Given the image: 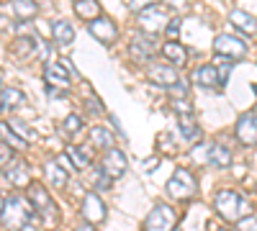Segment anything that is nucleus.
Returning <instances> with one entry per match:
<instances>
[{
    "label": "nucleus",
    "mask_w": 257,
    "mask_h": 231,
    "mask_svg": "<svg viewBox=\"0 0 257 231\" xmlns=\"http://www.w3.org/2000/svg\"><path fill=\"white\" fill-rule=\"evenodd\" d=\"M29 203L36 211L39 221L44 223L47 228H54L59 223V208H57L54 198L49 195V190L41 182H31L29 185Z\"/></svg>",
    "instance_id": "obj_1"
},
{
    "label": "nucleus",
    "mask_w": 257,
    "mask_h": 231,
    "mask_svg": "<svg viewBox=\"0 0 257 231\" xmlns=\"http://www.w3.org/2000/svg\"><path fill=\"white\" fill-rule=\"evenodd\" d=\"M213 208H216V213L224 218V221H242V218H247L249 216V203H247V198H242L237 190H219L216 193V198H213Z\"/></svg>",
    "instance_id": "obj_2"
},
{
    "label": "nucleus",
    "mask_w": 257,
    "mask_h": 231,
    "mask_svg": "<svg viewBox=\"0 0 257 231\" xmlns=\"http://www.w3.org/2000/svg\"><path fill=\"white\" fill-rule=\"evenodd\" d=\"M36 216V211L31 208L29 198H21V195H8L3 203V216H0V223L6 228L21 231L31 218Z\"/></svg>",
    "instance_id": "obj_3"
},
{
    "label": "nucleus",
    "mask_w": 257,
    "mask_h": 231,
    "mask_svg": "<svg viewBox=\"0 0 257 231\" xmlns=\"http://www.w3.org/2000/svg\"><path fill=\"white\" fill-rule=\"evenodd\" d=\"M147 77L149 82H155L157 88H165L175 95H188V82L180 80L178 70L173 65H165V62H149L147 67Z\"/></svg>",
    "instance_id": "obj_4"
},
{
    "label": "nucleus",
    "mask_w": 257,
    "mask_h": 231,
    "mask_svg": "<svg viewBox=\"0 0 257 231\" xmlns=\"http://www.w3.org/2000/svg\"><path fill=\"white\" fill-rule=\"evenodd\" d=\"M77 77L75 67L70 59H57V62H49V65L44 67V82L49 90H67L70 88V80Z\"/></svg>",
    "instance_id": "obj_5"
},
{
    "label": "nucleus",
    "mask_w": 257,
    "mask_h": 231,
    "mask_svg": "<svg viewBox=\"0 0 257 231\" xmlns=\"http://www.w3.org/2000/svg\"><path fill=\"white\" fill-rule=\"evenodd\" d=\"M167 193L173 195L175 200H190L193 195L198 193V180L193 177L190 170L178 167V170L173 172V177L167 180Z\"/></svg>",
    "instance_id": "obj_6"
},
{
    "label": "nucleus",
    "mask_w": 257,
    "mask_h": 231,
    "mask_svg": "<svg viewBox=\"0 0 257 231\" xmlns=\"http://www.w3.org/2000/svg\"><path fill=\"white\" fill-rule=\"evenodd\" d=\"M175 221H178L175 208L167 205V203H157L152 211H149V216L144 218V231H173Z\"/></svg>",
    "instance_id": "obj_7"
},
{
    "label": "nucleus",
    "mask_w": 257,
    "mask_h": 231,
    "mask_svg": "<svg viewBox=\"0 0 257 231\" xmlns=\"http://www.w3.org/2000/svg\"><path fill=\"white\" fill-rule=\"evenodd\" d=\"M139 26L152 36V34H157V31H165V26H167V21H170V16H167V8L162 6V3H149L142 13H139Z\"/></svg>",
    "instance_id": "obj_8"
},
{
    "label": "nucleus",
    "mask_w": 257,
    "mask_h": 231,
    "mask_svg": "<svg viewBox=\"0 0 257 231\" xmlns=\"http://www.w3.org/2000/svg\"><path fill=\"white\" fill-rule=\"evenodd\" d=\"M213 49H216V57H224V59H231V62H239V59L247 57V44L234 34H219L213 39Z\"/></svg>",
    "instance_id": "obj_9"
},
{
    "label": "nucleus",
    "mask_w": 257,
    "mask_h": 231,
    "mask_svg": "<svg viewBox=\"0 0 257 231\" xmlns=\"http://www.w3.org/2000/svg\"><path fill=\"white\" fill-rule=\"evenodd\" d=\"M160 52L157 41L149 36V34H137L128 44V57H132L137 65H144V62H152V57Z\"/></svg>",
    "instance_id": "obj_10"
},
{
    "label": "nucleus",
    "mask_w": 257,
    "mask_h": 231,
    "mask_svg": "<svg viewBox=\"0 0 257 231\" xmlns=\"http://www.w3.org/2000/svg\"><path fill=\"white\" fill-rule=\"evenodd\" d=\"M88 31L98 39V41H103V44H113V41L118 39V26L113 24V21L108 18V16H98V18H93V21H88Z\"/></svg>",
    "instance_id": "obj_11"
},
{
    "label": "nucleus",
    "mask_w": 257,
    "mask_h": 231,
    "mask_svg": "<svg viewBox=\"0 0 257 231\" xmlns=\"http://www.w3.org/2000/svg\"><path fill=\"white\" fill-rule=\"evenodd\" d=\"M126 167H128V159L126 154L118 149V146H113V149H108L103 154V164H100V170L105 177H111V180H118L123 172H126Z\"/></svg>",
    "instance_id": "obj_12"
},
{
    "label": "nucleus",
    "mask_w": 257,
    "mask_h": 231,
    "mask_svg": "<svg viewBox=\"0 0 257 231\" xmlns=\"http://www.w3.org/2000/svg\"><path fill=\"white\" fill-rule=\"evenodd\" d=\"M105 216H108V211H105V203L100 200V195L98 193H85V198H82V218H85V223L95 226V223L105 221Z\"/></svg>",
    "instance_id": "obj_13"
},
{
    "label": "nucleus",
    "mask_w": 257,
    "mask_h": 231,
    "mask_svg": "<svg viewBox=\"0 0 257 231\" xmlns=\"http://www.w3.org/2000/svg\"><path fill=\"white\" fill-rule=\"evenodd\" d=\"M237 139L244 146H257V113H244L237 121V129H234Z\"/></svg>",
    "instance_id": "obj_14"
},
{
    "label": "nucleus",
    "mask_w": 257,
    "mask_h": 231,
    "mask_svg": "<svg viewBox=\"0 0 257 231\" xmlns=\"http://www.w3.org/2000/svg\"><path fill=\"white\" fill-rule=\"evenodd\" d=\"M193 82L203 90H221V80H219V72L213 65H201L193 72Z\"/></svg>",
    "instance_id": "obj_15"
},
{
    "label": "nucleus",
    "mask_w": 257,
    "mask_h": 231,
    "mask_svg": "<svg viewBox=\"0 0 257 231\" xmlns=\"http://www.w3.org/2000/svg\"><path fill=\"white\" fill-rule=\"evenodd\" d=\"M211 167H219V170H224V167L231 164V149L224 144V141H216V144H208V159H206Z\"/></svg>",
    "instance_id": "obj_16"
},
{
    "label": "nucleus",
    "mask_w": 257,
    "mask_h": 231,
    "mask_svg": "<svg viewBox=\"0 0 257 231\" xmlns=\"http://www.w3.org/2000/svg\"><path fill=\"white\" fill-rule=\"evenodd\" d=\"M160 52H162V57L167 59V65H173L175 70L183 67L185 62H188V52H185L183 44H178V41H167V44L160 47Z\"/></svg>",
    "instance_id": "obj_17"
},
{
    "label": "nucleus",
    "mask_w": 257,
    "mask_h": 231,
    "mask_svg": "<svg viewBox=\"0 0 257 231\" xmlns=\"http://www.w3.org/2000/svg\"><path fill=\"white\" fill-rule=\"evenodd\" d=\"M52 39H54V44H59V47H70L72 41H75V29H72V24L70 21H54L52 24Z\"/></svg>",
    "instance_id": "obj_18"
},
{
    "label": "nucleus",
    "mask_w": 257,
    "mask_h": 231,
    "mask_svg": "<svg viewBox=\"0 0 257 231\" xmlns=\"http://www.w3.org/2000/svg\"><path fill=\"white\" fill-rule=\"evenodd\" d=\"M229 21L234 24V29L244 31L247 36H252V34L257 31V18L249 16V13H244V11H239V8H234V11L229 13Z\"/></svg>",
    "instance_id": "obj_19"
},
{
    "label": "nucleus",
    "mask_w": 257,
    "mask_h": 231,
    "mask_svg": "<svg viewBox=\"0 0 257 231\" xmlns=\"http://www.w3.org/2000/svg\"><path fill=\"white\" fill-rule=\"evenodd\" d=\"M6 175H8V180L16 187L31 185V180H29V164L26 162H11V167H6Z\"/></svg>",
    "instance_id": "obj_20"
},
{
    "label": "nucleus",
    "mask_w": 257,
    "mask_h": 231,
    "mask_svg": "<svg viewBox=\"0 0 257 231\" xmlns=\"http://www.w3.org/2000/svg\"><path fill=\"white\" fill-rule=\"evenodd\" d=\"M67 157L75 164V170H88L90 162H93V152L90 149H82V146H77V144H72L70 149H67Z\"/></svg>",
    "instance_id": "obj_21"
},
{
    "label": "nucleus",
    "mask_w": 257,
    "mask_h": 231,
    "mask_svg": "<svg viewBox=\"0 0 257 231\" xmlns=\"http://www.w3.org/2000/svg\"><path fill=\"white\" fill-rule=\"evenodd\" d=\"M44 175H47V180H49L52 187H59V190H62V187L67 185V172H64L62 167L57 164V159H49L44 164Z\"/></svg>",
    "instance_id": "obj_22"
},
{
    "label": "nucleus",
    "mask_w": 257,
    "mask_h": 231,
    "mask_svg": "<svg viewBox=\"0 0 257 231\" xmlns=\"http://www.w3.org/2000/svg\"><path fill=\"white\" fill-rule=\"evenodd\" d=\"M0 144L11 146V149H26V141L21 139V136L13 131V126L6 123V121H0Z\"/></svg>",
    "instance_id": "obj_23"
},
{
    "label": "nucleus",
    "mask_w": 257,
    "mask_h": 231,
    "mask_svg": "<svg viewBox=\"0 0 257 231\" xmlns=\"http://www.w3.org/2000/svg\"><path fill=\"white\" fill-rule=\"evenodd\" d=\"M178 123H180V134H183L185 144L201 139V126L196 123V118H193V116H178Z\"/></svg>",
    "instance_id": "obj_24"
},
{
    "label": "nucleus",
    "mask_w": 257,
    "mask_h": 231,
    "mask_svg": "<svg viewBox=\"0 0 257 231\" xmlns=\"http://www.w3.org/2000/svg\"><path fill=\"white\" fill-rule=\"evenodd\" d=\"M0 95H3V106H6V111L18 108V106H24V103H26V95L21 93V90H16V88H0Z\"/></svg>",
    "instance_id": "obj_25"
},
{
    "label": "nucleus",
    "mask_w": 257,
    "mask_h": 231,
    "mask_svg": "<svg viewBox=\"0 0 257 231\" xmlns=\"http://www.w3.org/2000/svg\"><path fill=\"white\" fill-rule=\"evenodd\" d=\"M90 139H93V144H95V146H105V152L113 149V136H111V131L105 129V126H93Z\"/></svg>",
    "instance_id": "obj_26"
},
{
    "label": "nucleus",
    "mask_w": 257,
    "mask_h": 231,
    "mask_svg": "<svg viewBox=\"0 0 257 231\" xmlns=\"http://www.w3.org/2000/svg\"><path fill=\"white\" fill-rule=\"evenodd\" d=\"M75 13L93 21V18L100 16V3H95V0H80V3H75Z\"/></svg>",
    "instance_id": "obj_27"
},
{
    "label": "nucleus",
    "mask_w": 257,
    "mask_h": 231,
    "mask_svg": "<svg viewBox=\"0 0 257 231\" xmlns=\"http://www.w3.org/2000/svg\"><path fill=\"white\" fill-rule=\"evenodd\" d=\"M13 52H16L18 57H26V59L34 57V52H36V39H34V36H18Z\"/></svg>",
    "instance_id": "obj_28"
},
{
    "label": "nucleus",
    "mask_w": 257,
    "mask_h": 231,
    "mask_svg": "<svg viewBox=\"0 0 257 231\" xmlns=\"http://www.w3.org/2000/svg\"><path fill=\"white\" fill-rule=\"evenodd\" d=\"M13 11H16V16L18 18H34L36 13H39V6L34 3V0H16L13 3Z\"/></svg>",
    "instance_id": "obj_29"
},
{
    "label": "nucleus",
    "mask_w": 257,
    "mask_h": 231,
    "mask_svg": "<svg viewBox=\"0 0 257 231\" xmlns=\"http://www.w3.org/2000/svg\"><path fill=\"white\" fill-rule=\"evenodd\" d=\"M80 129H82V116H77V113H70L67 118L62 121V129H59V131H62L64 136H75Z\"/></svg>",
    "instance_id": "obj_30"
},
{
    "label": "nucleus",
    "mask_w": 257,
    "mask_h": 231,
    "mask_svg": "<svg viewBox=\"0 0 257 231\" xmlns=\"http://www.w3.org/2000/svg\"><path fill=\"white\" fill-rule=\"evenodd\" d=\"M173 111L178 116H193V106L188 103V98H175L173 100Z\"/></svg>",
    "instance_id": "obj_31"
},
{
    "label": "nucleus",
    "mask_w": 257,
    "mask_h": 231,
    "mask_svg": "<svg viewBox=\"0 0 257 231\" xmlns=\"http://www.w3.org/2000/svg\"><path fill=\"white\" fill-rule=\"evenodd\" d=\"M11 126H13V131H16V134H18L21 139H24L26 144L36 139V131H31V129H26V123H11Z\"/></svg>",
    "instance_id": "obj_32"
},
{
    "label": "nucleus",
    "mask_w": 257,
    "mask_h": 231,
    "mask_svg": "<svg viewBox=\"0 0 257 231\" xmlns=\"http://www.w3.org/2000/svg\"><path fill=\"white\" fill-rule=\"evenodd\" d=\"M180 24H183L180 18H170V21H167V26H165V36H167L170 41H175V36L180 34Z\"/></svg>",
    "instance_id": "obj_33"
},
{
    "label": "nucleus",
    "mask_w": 257,
    "mask_h": 231,
    "mask_svg": "<svg viewBox=\"0 0 257 231\" xmlns=\"http://www.w3.org/2000/svg\"><path fill=\"white\" fill-rule=\"evenodd\" d=\"M111 177H105L103 175V170H100V167H98V172H95V190H108V187H111Z\"/></svg>",
    "instance_id": "obj_34"
},
{
    "label": "nucleus",
    "mask_w": 257,
    "mask_h": 231,
    "mask_svg": "<svg viewBox=\"0 0 257 231\" xmlns=\"http://www.w3.org/2000/svg\"><path fill=\"white\" fill-rule=\"evenodd\" d=\"M34 57H39L41 62H47V59H49V44H47V41L36 39V52H34Z\"/></svg>",
    "instance_id": "obj_35"
},
{
    "label": "nucleus",
    "mask_w": 257,
    "mask_h": 231,
    "mask_svg": "<svg viewBox=\"0 0 257 231\" xmlns=\"http://www.w3.org/2000/svg\"><path fill=\"white\" fill-rule=\"evenodd\" d=\"M11 162H13V149L6 146V144H0V167H6Z\"/></svg>",
    "instance_id": "obj_36"
},
{
    "label": "nucleus",
    "mask_w": 257,
    "mask_h": 231,
    "mask_svg": "<svg viewBox=\"0 0 257 231\" xmlns=\"http://www.w3.org/2000/svg\"><path fill=\"white\" fill-rule=\"evenodd\" d=\"M239 231H257V216H247L239 221Z\"/></svg>",
    "instance_id": "obj_37"
},
{
    "label": "nucleus",
    "mask_w": 257,
    "mask_h": 231,
    "mask_svg": "<svg viewBox=\"0 0 257 231\" xmlns=\"http://www.w3.org/2000/svg\"><path fill=\"white\" fill-rule=\"evenodd\" d=\"M57 164H59L67 175H70V172H75V164L70 162V157H67V154H59V157H57Z\"/></svg>",
    "instance_id": "obj_38"
},
{
    "label": "nucleus",
    "mask_w": 257,
    "mask_h": 231,
    "mask_svg": "<svg viewBox=\"0 0 257 231\" xmlns=\"http://www.w3.org/2000/svg\"><path fill=\"white\" fill-rule=\"evenodd\" d=\"M147 6H149V3H142V0H132V3H128V8H132V11H137V13H142Z\"/></svg>",
    "instance_id": "obj_39"
},
{
    "label": "nucleus",
    "mask_w": 257,
    "mask_h": 231,
    "mask_svg": "<svg viewBox=\"0 0 257 231\" xmlns=\"http://www.w3.org/2000/svg\"><path fill=\"white\" fill-rule=\"evenodd\" d=\"M111 123H113V129H116V131H118V134H121V136L126 139V134H123V129L118 126V118H116V116H111Z\"/></svg>",
    "instance_id": "obj_40"
},
{
    "label": "nucleus",
    "mask_w": 257,
    "mask_h": 231,
    "mask_svg": "<svg viewBox=\"0 0 257 231\" xmlns=\"http://www.w3.org/2000/svg\"><path fill=\"white\" fill-rule=\"evenodd\" d=\"M155 164H157V157H152V159H147V162H144V170H155Z\"/></svg>",
    "instance_id": "obj_41"
},
{
    "label": "nucleus",
    "mask_w": 257,
    "mask_h": 231,
    "mask_svg": "<svg viewBox=\"0 0 257 231\" xmlns=\"http://www.w3.org/2000/svg\"><path fill=\"white\" fill-rule=\"evenodd\" d=\"M75 231H95V226H90V223H82V226H77Z\"/></svg>",
    "instance_id": "obj_42"
},
{
    "label": "nucleus",
    "mask_w": 257,
    "mask_h": 231,
    "mask_svg": "<svg viewBox=\"0 0 257 231\" xmlns=\"http://www.w3.org/2000/svg\"><path fill=\"white\" fill-rule=\"evenodd\" d=\"M6 26H8V18H6V16H0V29H6Z\"/></svg>",
    "instance_id": "obj_43"
},
{
    "label": "nucleus",
    "mask_w": 257,
    "mask_h": 231,
    "mask_svg": "<svg viewBox=\"0 0 257 231\" xmlns=\"http://www.w3.org/2000/svg\"><path fill=\"white\" fill-rule=\"evenodd\" d=\"M211 226V231H229V228H221V226H216V223H208Z\"/></svg>",
    "instance_id": "obj_44"
},
{
    "label": "nucleus",
    "mask_w": 257,
    "mask_h": 231,
    "mask_svg": "<svg viewBox=\"0 0 257 231\" xmlns=\"http://www.w3.org/2000/svg\"><path fill=\"white\" fill-rule=\"evenodd\" d=\"M0 113H6V106H3V95H0Z\"/></svg>",
    "instance_id": "obj_45"
},
{
    "label": "nucleus",
    "mask_w": 257,
    "mask_h": 231,
    "mask_svg": "<svg viewBox=\"0 0 257 231\" xmlns=\"http://www.w3.org/2000/svg\"><path fill=\"white\" fill-rule=\"evenodd\" d=\"M3 203H6V198H0V216H3Z\"/></svg>",
    "instance_id": "obj_46"
},
{
    "label": "nucleus",
    "mask_w": 257,
    "mask_h": 231,
    "mask_svg": "<svg viewBox=\"0 0 257 231\" xmlns=\"http://www.w3.org/2000/svg\"><path fill=\"white\" fill-rule=\"evenodd\" d=\"M173 231H183V228H173Z\"/></svg>",
    "instance_id": "obj_47"
}]
</instances>
